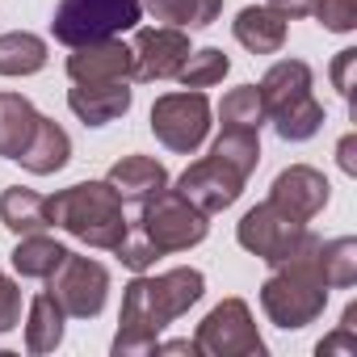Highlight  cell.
I'll return each mask as SVG.
<instances>
[{
	"label": "cell",
	"instance_id": "1",
	"mask_svg": "<svg viewBox=\"0 0 357 357\" xmlns=\"http://www.w3.org/2000/svg\"><path fill=\"white\" fill-rule=\"evenodd\" d=\"M206 290V278L190 265L168 269L160 278H135L122 294V315H118V336H114V357H143L155 353L160 332L181 319Z\"/></svg>",
	"mask_w": 357,
	"mask_h": 357
},
{
	"label": "cell",
	"instance_id": "2",
	"mask_svg": "<svg viewBox=\"0 0 357 357\" xmlns=\"http://www.w3.org/2000/svg\"><path fill=\"white\" fill-rule=\"evenodd\" d=\"M47 215H51V227H63L89 248L114 252L130 231L122 198L109 190V181H80L72 190H59L55 198H47Z\"/></svg>",
	"mask_w": 357,
	"mask_h": 357
},
{
	"label": "cell",
	"instance_id": "3",
	"mask_svg": "<svg viewBox=\"0 0 357 357\" xmlns=\"http://www.w3.org/2000/svg\"><path fill=\"white\" fill-rule=\"evenodd\" d=\"M261 307H265V315H269L278 328H286V332H298V328H307V324H315V319L324 315V307H328V286H324V278H319V269H315V248H307L303 257L278 265V273L265 278V286H261Z\"/></svg>",
	"mask_w": 357,
	"mask_h": 357
},
{
	"label": "cell",
	"instance_id": "4",
	"mask_svg": "<svg viewBox=\"0 0 357 357\" xmlns=\"http://www.w3.org/2000/svg\"><path fill=\"white\" fill-rule=\"evenodd\" d=\"M139 17H143L139 0H59L51 17V34L63 47H84V43H101L135 30Z\"/></svg>",
	"mask_w": 357,
	"mask_h": 357
},
{
	"label": "cell",
	"instance_id": "5",
	"mask_svg": "<svg viewBox=\"0 0 357 357\" xmlns=\"http://www.w3.org/2000/svg\"><path fill=\"white\" fill-rule=\"evenodd\" d=\"M236 240H240V248L244 252H252V257H261L265 265H286V261H294V257H303L307 248H315L319 244V236H311L307 231V223H298V219H290L286 211H278L273 202H261V206H252L244 219H240V227H236Z\"/></svg>",
	"mask_w": 357,
	"mask_h": 357
},
{
	"label": "cell",
	"instance_id": "6",
	"mask_svg": "<svg viewBox=\"0 0 357 357\" xmlns=\"http://www.w3.org/2000/svg\"><path fill=\"white\" fill-rule=\"evenodd\" d=\"M151 135L176 151V155H194L206 135H211V101L202 89H185V93H164L151 105Z\"/></svg>",
	"mask_w": 357,
	"mask_h": 357
},
{
	"label": "cell",
	"instance_id": "7",
	"mask_svg": "<svg viewBox=\"0 0 357 357\" xmlns=\"http://www.w3.org/2000/svg\"><path fill=\"white\" fill-rule=\"evenodd\" d=\"M135 227L160 248V257H164V252H185V248L202 244L206 231H211L206 215H202L198 206H190L176 190H164V194H155L151 202H143V219H139Z\"/></svg>",
	"mask_w": 357,
	"mask_h": 357
},
{
	"label": "cell",
	"instance_id": "8",
	"mask_svg": "<svg viewBox=\"0 0 357 357\" xmlns=\"http://www.w3.org/2000/svg\"><path fill=\"white\" fill-rule=\"evenodd\" d=\"M47 294L63 307V315H72V319H97L101 307H105V294H109V269L101 261L68 252L59 261V269L47 278Z\"/></svg>",
	"mask_w": 357,
	"mask_h": 357
},
{
	"label": "cell",
	"instance_id": "9",
	"mask_svg": "<svg viewBox=\"0 0 357 357\" xmlns=\"http://www.w3.org/2000/svg\"><path fill=\"white\" fill-rule=\"evenodd\" d=\"M198 349L211 357H261L265 340L252 324V311L244 298H223L202 324H198Z\"/></svg>",
	"mask_w": 357,
	"mask_h": 357
},
{
	"label": "cell",
	"instance_id": "10",
	"mask_svg": "<svg viewBox=\"0 0 357 357\" xmlns=\"http://www.w3.org/2000/svg\"><path fill=\"white\" fill-rule=\"evenodd\" d=\"M176 194H181L190 206H198V211L211 219V215L236 206V198L244 194V176L231 172L227 164H219L215 155H206V160H198V164H190V168L181 172Z\"/></svg>",
	"mask_w": 357,
	"mask_h": 357
},
{
	"label": "cell",
	"instance_id": "11",
	"mask_svg": "<svg viewBox=\"0 0 357 357\" xmlns=\"http://www.w3.org/2000/svg\"><path fill=\"white\" fill-rule=\"evenodd\" d=\"M130 55H135V76H130V80H143V84L172 80L176 72H181V63L190 59V34L176 30V26L139 30Z\"/></svg>",
	"mask_w": 357,
	"mask_h": 357
},
{
	"label": "cell",
	"instance_id": "12",
	"mask_svg": "<svg viewBox=\"0 0 357 357\" xmlns=\"http://www.w3.org/2000/svg\"><path fill=\"white\" fill-rule=\"evenodd\" d=\"M332 198V185H328V176L311 164H290L273 176V185H269V202L278 211H286L290 219L298 223H311Z\"/></svg>",
	"mask_w": 357,
	"mask_h": 357
},
{
	"label": "cell",
	"instance_id": "13",
	"mask_svg": "<svg viewBox=\"0 0 357 357\" xmlns=\"http://www.w3.org/2000/svg\"><path fill=\"white\" fill-rule=\"evenodd\" d=\"M68 76H72L76 84L130 80V76H135V55H130V47H122L118 38L84 43V47H72V55H68Z\"/></svg>",
	"mask_w": 357,
	"mask_h": 357
},
{
	"label": "cell",
	"instance_id": "14",
	"mask_svg": "<svg viewBox=\"0 0 357 357\" xmlns=\"http://www.w3.org/2000/svg\"><path fill=\"white\" fill-rule=\"evenodd\" d=\"M105 181H109V190L122 198V206H143V202H151L155 194L168 190V172H164V164L151 160V155H122V160L109 168Z\"/></svg>",
	"mask_w": 357,
	"mask_h": 357
},
{
	"label": "cell",
	"instance_id": "15",
	"mask_svg": "<svg viewBox=\"0 0 357 357\" xmlns=\"http://www.w3.org/2000/svg\"><path fill=\"white\" fill-rule=\"evenodd\" d=\"M135 93L130 80H109V84H76L68 93V109L84 122V126H109L114 118H122L130 109Z\"/></svg>",
	"mask_w": 357,
	"mask_h": 357
},
{
	"label": "cell",
	"instance_id": "16",
	"mask_svg": "<svg viewBox=\"0 0 357 357\" xmlns=\"http://www.w3.org/2000/svg\"><path fill=\"white\" fill-rule=\"evenodd\" d=\"M68 160H72V139H68V130H63L55 118H43V114H38L34 135H30V143L22 147L17 164H22L26 172H34V176H51V172H59Z\"/></svg>",
	"mask_w": 357,
	"mask_h": 357
},
{
	"label": "cell",
	"instance_id": "17",
	"mask_svg": "<svg viewBox=\"0 0 357 357\" xmlns=\"http://www.w3.org/2000/svg\"><path fill=\"white\" fill-rule=\"evenodd\" d=\"M231 34L252 55H278L286 47V17L278 9H269V5H248V9L236 13Z\"/></svg>",
	"mask_w": 357,
	"mask_h": 357
},
{
	"label": "cell",
	"instance_id": "18",
	"mask_svg": "<svg viewBox=\"0 0 357 357\" xmlns=\"http://www.w3.org/2000/svg\"><path fill=\"white\" fill-rule=\"evenodd\" d=\"M261 101H265V114L273 118V114H282L286 105H294V101H303L307 93H311V68L303 63V59H278L265 76H261Z\"/></svg>",
	"mask_w": 357,
	"mask_h": 357
},
{
	"label": "cell",
	"instance_id": "19",
	"mask_svg": "<svg viewBox=\"0 0 357 357\" xmlns=\"http://www.w3.org/2000/svg\"><path fill=\"white\" fill-rule=\"evenodd\" d=\"M0 223H5L13 236H38L51 227V215H47V198L26 190V185H13L0 194Z\"/></svg>",
	"mask_w": 357,
	"mask_h": 357
},
{
	"label": "cell",
	"instance_id": "20",
	"mask_svg": "<svg viewBox=\"0 0 357 357\" xmlns=\"http://www.w3.org/2000/svg\"><path fill=\"white\" fill-rule=\"evenodd\" d=\"M34 122H38V109L22 93H0V155L17 160L34 135Z\"/></svg>",
	"mask_w": 357,
	"mask_h": 357
},
{
	"label": "cell",
	"instance_id": "21",
	"mask_svg": "<svg viewBox=\"0 0 357 357\" xmlns=\"http://www.w3.org/2000/svg\"><path fill=\"white\" fill-rule=\"evenodd\" d=\"M139 5L155 22L176 26V30H206L223 13V0H139Z\"/></svg>",
	"mask_w": 357,
	"mask_h": 357
},
{
	"label": "cell",
	"instance_id": "22",
	"mask_svg": "<svg viewBox=\"0 0 357 357\" xmlns=\"http://www.w3.org/2000/svg\"><path fill=\"white\" fill-rule=\"evenodd\" d=\"M315 269H319L328 290H349L357 282V240L353 236L319 240L315 244Z\"/></svg>",
	"mask_w": 357,
	"mask_h": 357
},
{
	"label": "cell",
	"instance_id": "23",
	"mask_svg": "<svg viewBox=\"0 0 357 357\" xmlns=\"http://www.w3.org/2000/svg\"><path fill=\"white\" fill-rule=\"evenodd\" d=\"M68 257V248L59 244V240H51V236H22L17 240V248H13V269L22 273V278H38V282H47L55 269H59V261Z\"/></svg>",
	"mask_w": 357,
	"mask_h": 357
},
{
	"label": "cell",
	"instance_id": "24",
	"mask_svg": "<svg viewBox=\"0 0 357 357\" xmlns=\"http://www.w3.org/2000/svg\"><path fill=\"white\" fill-rule=\"evenodd\" d=\"M63 307L51 294H38L30 303V319H26V349L30 353H55L63 340Z\"/></svg>",
	"mask_w": 357,
	"mask_h": 357
},
{
	"label": "cell",
	"instance_id": "25",
	"mask_svg": "<svg viewBox=\"0 0 357 357\" xmlns=\"http://www.w3.org/2000/svg\"><path fill=\"white\" fill-rule=\"evenodd\" d=\"M47 68V43L38 34H0V76H34Z\"/></svg>",
	"mask_w": 357,
	"mask_h": 357
},
{
	"label": "cell",
	"instance_id": "26",
	"mask_svg": "<svg viewBox=\"0 0 357 357\" xmlns=\"http://www.w3.org/2000/svg\"><path fill=\"white\" fill-rule=\"evenodd\" d=\"M261 130H236V126H223V135L211 143V155L219 160V164H227L231 172H240L244 181L257 172V164H261V139H257Z\"/></svg>",
	"mask_w": 357,
	"mask_h": 357
},
{
	"label": "cell",
	"instance_id": "27",
	"mask_svg": "<svg viewBox=\"0 0 357 357\" xmlns=\"http://www.w3.org/2000/svg\"><path fill=\"white\" fill-rule=\"evenodd\" d=\"M219 118H223V126H236V130H261V126L269 122L265 101H261V89H257V84L231 89V93L223 97V105H219Z\"/></svg>",
	"mask_w": 357,
	"mask_h": 357
},
{
	"label": "cell",
	"instance_id": "28",
	"mask_svg": "<svg viewBox=\"0 0 357 357\" xmlns=\"http://www.w3.org/2000/svg\"><path fill=\"white\" fill-rule=\"evenodd\" d=\"M269 122H273V130H278L286 143H303V139H311V135L324 126V105L307 93L303 101H294V105H286L282 114H273Z\"/></svg>",
	"mask_w": 357,
	"mask_h": 357
},
{
	"label": "cell",
	"instance_id": "29",
	"mask_svg": "<svg viewBox=\"0 0 357 357\" xmlns=\"http://www.w3.org/2000/svg\"><path fill=\"white\" fill-rule=\"evenodd\" d=\"M227 72H231V59H227L219 47H202V51H190V59L181 63L176 80H181L185 89H211V84H219Z\"/></svg>",
	"mask_w": 357,
	"mask_h": 357
},
{
	"label": "cell",
	"instance_id": "30",
	"mask_svg": "<svg viewBox=\"0 0 357 357\" xmlns=\"http://www.w3.org/2000/svg\"><path fill=\"white\" fill-rule=\"evenodd\" d=\"M118 252V261L126 265V269H135V273H143V269H151L155 265V257H160V248L139 231V227H130L126 236H122V244L114 248Z\"/></svg>",
	"mask_w": 357,
	"mask_h": 357
},
{
	"label": "cell",
	"instance_id": "31",
	"mask_svg": "<svg viewBox=\"0 0 357 357\" xmlns=\"http://www.w3.org/2000/svg\"><path fill=\"white\" fill-rule=\"evenodd\" d=\"M311 17H319V26L332 34H349L357 30V0H319Z\"/></svg>",
	"mask_w": 357,
	"mask_h": 357
},
{
	"label": "cell",
	"instance_id": "32",
	"mask_svg": "<svg viewBox=\"0 0 357 357\" xmlns=\"http://www.w3.org/2000/svg\"><path fill=\"white\" fill-rule=\"evenodd\" d=\"M328 353H349V357H357V303H349L340 328L319 340V357H328Z\"/></svg>",
	"mask_w": 357,
	"mask_h": 357
},
{
	"label": "cell",
	"instance_id": "33",
	"mask_svg": "<svg viewBox=\"0 0 357 357\" xmlns=\"http://www.w3.org/2000/svg\"><path fill=\"white\" fill-rule=\"evenodd\" d=\"M22 324V286L0 269V336Z\"/></svg>",
	"mask_w": 357,
	"mask_h": 357
},
{
	"label": "cell",
	"instance_id": "34",
	"mask_svg": "<svg viewBox=\"0 0 357 357\" xmlns=\"http://www.w3.org/2000/svg\"><path fill=\"white\" fill-rule=\"evenodd\" d=\"M353 63H357V51H340L336 55V63H332V80H336V89H340V97L353 105Z\"/></svg>",
	"mask_w": 357,
	"mask_h": 357
},
{
	"label": "cell",
	"instance_id": "35",
	"mask_svg": "<svg viewBox=\"0 0 357 357\" xmlns=\"http://www.w3.org/2000/svg\"><path fill=\"white\" fill-rule=\"evenodd\" d=\"M315 5H319V0H269V9H278L286 22H290V17H311Z\"/></svg>",
	"mask_w": 357,
	"mask_h": 357
},
{
	"label": "cell",
	"instance_id": "36",
	"mask_svg": "<svg viewBox=\"0 0 357 357\" xmlns=\"http://www.w3.org/2000/svg\"><path fill=\"white\" fill-rule=\"evenodd\" d=\"M336 160H340V168H344L349 176L357 172V139H353V135H344V139H340V147H336Z\"/></svg>",
	"mask_w": 357,
	"mask_h": 357
},
{
	"label": "cell",
	"instance_id": "37",
	"mask_svg": "<svg viewBox=\"0 0 357 357\" xmlns=\"http://www.w3.org/2000/svg\"><path fill=\"white\" fill-rule=\"evenodd\" d=\"M155 353H190L194 357L202 349H198V340H164V344H155Z\"/></svg>",
	"mask_w": 357,
	"mask_h": 357
}]
</instances>
